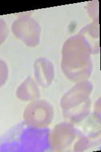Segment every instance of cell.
Listing matches in <instances>:
<instances>
[{
  "label": "cell",
  "mask_w": 101,
  "mask_h": 152,
  "mask_svg": "<svg viewBox=\"0 0 101 152\" xmlns=\"http://www.w3.org/2000/svg\"><path fill=\"white\" fill-rule=\"evenodd\" d=\"M53 110L50 104L44 100L31 103L25 109L23 118L27 124L33 127H46L51 123Z\"/></svg>",
  "instance_id": "cell-1"
},
{
  "label": "cell",
  "mask_w": 101,
  "mask_h": 152,
  "mask_svg": "<svg viewBox=\"0 0 101 152\" xmlns=\"http://www.w3.org/2000/svg\"><path fill=\"white\" fill-rule=\"evenodd\" d=\"M12 31L28 46H36L39 43L40 26L31 17H23L17 19L12 25Z\"/></svg>",
  "instance_id": "cell-2"
},
{
  "label": "cell",
  "mask_w": 101,
  "mask_h": 152,
  "mask_svg": "<svg viewBox=\"0 0 101 152\" xmlns=\"http://www.w3.org/2000/svg\"><path fill=\"white\" fill-rule=\"evenodd\" d=\"M35 77L42 87H46L53 77V69L49 61L45 58L37 59L34 64Z\"/></svg>",
  "instance_id": "cell-3"
},
{
  "label": "cell",
  "mask_w": 101,
  "mask_h": 152,
  "mask_svg": "<svg viewBox=\"0 0 101 152\" xmlns=\"http://www.w3.org/2000/svg\"><path fill=\"white\" fill-rule=\"evenodd\" d=\"M17 97L23 101H28L39 96V89L31 77H28L17 91Z\"/></svg>",
  "instance_id": "cell-4"
},
{
  "label": "cell",
  "mask_w": 101,
  "mask_h": 152,
  "mask_svg": "<svg viewBox=\"0 0 101 152\" xmlns=\"http://www.w3.org/2000/svg\"><path fill=\"white\" fill-rule=\"evenodd\" d=\"M8 69L6 63L0 60V87L5 84L8 79Z\"/></svg>",
  "instance_id": "cell-5"
},
{
  "label": "cell",
  "mask_w": 101,
  "mask_h": 152,
  "mask_svg": "<svg viewBox=\"0 0 101 152\" xmlns=\"http://www.w3.org/2000/svg\"><path fill=\"white\" fill-rule=\"evenodd\" d=\"M8 34V28L6 22L0 18V45L5 41Z\"/></svg>",
  "instance_id": "cell-6"
}]
</instances>
